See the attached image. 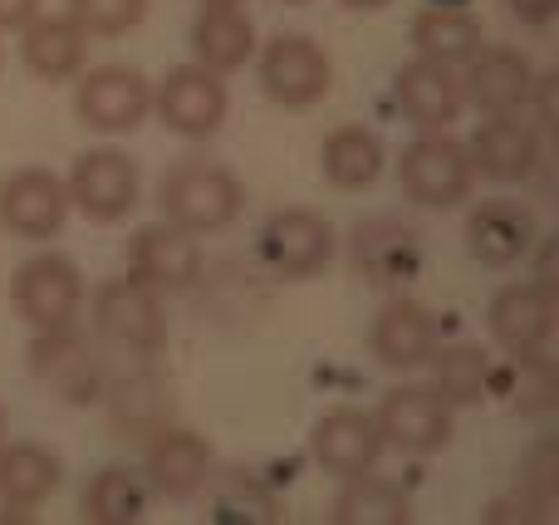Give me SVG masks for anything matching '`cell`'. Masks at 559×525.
Segmentation results:
<instances>
[{
    "mask_svg": "<svg viewBox=\"0 0 559 525\" xmlns=\"http://www.w3.org/2000/svg\"><path fill=\"white\" fill-rule=\"evenodd\" d=\"M157 206H163V222L182 226V231H192V236H206L241 216L246 192L231 167L192 157V163H177L163 172V182H157Z\"/></svg>",
    "mask_w": 559,
    "mask_h": 525,
    "instance_id": "cell-1",
    "label": "cell"
},
{
    "mask_svg": "<svg viewBox=\"0 0 559 525\" xmlns=\"http://www.w3.org/2000/svg\"><path fill=\"white\" fill-rule=\"evenodd\" d=\"M397 182H403L407 202L427 206V212H452V206H462L472 196L476 167H472L466 143H456V138H447L437 128V133H423L417 143L403 147Z\"/></svg>",
    "mask_w": 559,
    "mask_h": 525,
    "instance_id": "cell-2",
    "label": "cell"
},
{
    "mask_svg": "<svg viewBox=\"0 0 559 525\" xmlns=\"http://www.w3.org/2000/svg\"><path fill=\"white\" fill-rule=\"evenodd\" d=\"M94 330L104 334L114 349L128 354H157L167 344V314H163V295L138 275H118L104 281L94 295Z\"/></svg>",
    "mask_w": 559,
    "mask_h": 525,
    "instance_id": "cell-3",
    "label": "cell"
},
{
    "mask_svg": "<svg viewBox=\"0 0 559 525\" xmlns=\"http://www.w3.org/2000/svg\"><path fill=\"white\" fill-rule=\"evenodd\" d=\"M153 114L167 133L202 143V138L222 133L226 114H231V98H226L222 74H212V69H202V64H177V69H167V79L153 88Z\"/></svg>",
    "mask_w": 559,
    "mask_h": 525,
    "instance_id": "cell-4",
    "label": "cell"
},
{
    "mask_svg": "<svg viewBox=\"0 0 559 525\" xmlns=\"http://www.w3.org/2000/svg\"><path fill=\"white\" fill-rule=\"evenodd\" d=\"M79 88H74V114L84 128L94 133H133L147 114H153V84L128 64H98V69H79Z\"/></svg>",
    "mask_w": 559,
    "mask_h": 525,
    "instance_id": "cell-5",
    "label": "cell"
},
{
    "mask_svg": "<svg viewBox=\"0 0 559 525\" xmlns=\"http://www.w3.org/2000/svg\"><path fill=\"white\" fill-rule=\"evenodd\" d=\"M373 422L383 448L407 452V457H427V452H442L452 442V403L437 389H423V383L388 389Z\"/></svg>",
    "mask_w": 559,
    "mask_h": 525,
    "instance_id": "cell-6",
    "label": "cell"
},
{
    "mask_svg": "<svg viewBox=\"0 0 559 525\" xmlns=\"http://www.w3.org/2000/svg\"><path fill=\"white\" fill-rule=\"evenodd\" d=\"M69 206L88 216V222H123L138 206V192H143V177H138V163L118 147H88V153L74 157V172L64 182Z\"/></svg>",
    "mask_w": 559,
    "mask_h": 525,
    "instance_id": "cell-7",
    "label": "cell"
},
{
    "mask_svg": "<svg viewBox=\"0 0 559 525\" xmlns=\"http://www.w3.org/2000/svg\"><path fill=\"white\" fill-rule=\"evenodd\" d=\"M261 88L280 108H309L334 88V64L309 35H275L261 49Z\"/></svg>",
    "mask_w": 559,
    "mask_h": 525,
    "instance_id": "cell-8",
    "label": "cell"
},
{
    "mask_svg": "<svg viewBox=\"0 0 559 525\" xmlns=\"http://www.w3.org/2000/svg\"><path fill=\"white\" fill-rule=\"evenodd\" d=\"M29 369L64 403H104L108 373H104V363H98V354L79 339L74 324H64V330H39L35 349H29Z\"/></svg>",
    "mask_w": 559,
    "mask_h": 525,
    "instance_id": "cell-9",
    "label": "cell"
},
{
    "mask_svg": "<svg viewBox=\"0 0 559 525\" xmlns=\"http://www.w3.org/2000/svg\"><path fill=\"white\" fill-rule=\"evenodd\" d=\"M15 310L25 314V324L35 334L79 324L84 281H79L74 261H64V255H29L15 275Z\"/></svg>",
    "mask_w": 559,
    "mask_h": 525,
    "instance_id": "cell-10",
    "label": "cell"
},
{
    "mask_svg": "<svg viewBox=\"0 0 559 525\" xmlns=\"http://www.w3.org/2000/svg\"><path fill=\"white\" fill-rule=\"evenodd\" d=\"M69 222V192L64 177L49 167H20L0 182V226L20 241H49Z\"/></svg>",
    "mask_w": 559,
    "mask_h": 525,
    "instance_id": "cell-11",
    "label": "cell"
},
{
    "mask_svg": "<svg viewBox=\"0 0 559 525\" xmlns=\"http://www.w3.org/2000/svg\"><path fill=\"white\" fill-rule=\"evenodd\" d=\"M261 255L285 281H309V275L329 271V261H334V226L319 212L285 206L261 226Z\"/></svg>",
    "mask_w": 559,
    "mask_h": 525,
    "instance_id": "cell-12",
    "label": "cell"
},
{
    "mask_svg": "<svg viewBox=\"0 0 559 525\" xmlns=\"http://www.w3.org/2000/svg\"><path fill=\"white\" fill-rule=\"evenodd\" d=\"M128 265L138 281H147L157 295H182L202 281V246L192 231L173 222H153L133 236L128 246Z\"/></svg>",
    "mask_w": 559,
    "mask_h": 525,
    "instance_id": "cell-13",
    "label": "cell"
},
{
    "mask_svg": "<svg viewBox=\"0 0 559 525\" xmlns=\"http://www.w3.org/2000/svg\"><path fill=\"white\" fill-rule=\"evenodd\" d=\"M462 88L481 114H521L535 94V64L511 45H481L462 64Z\"/></svg>",
    "mask_w": 559,
    "mask_h": 525,
    "instance_id": "cell-14",
    "label": "cell"
},
{
    "mask_svg": "<svg viewBox=\"0 0 559 525\" xmlns=\"http://www.w3.org/2000/svg\"><path fill=\"white\" fill-rule=\"evenodd\" d=\"M143 481L167 501H187L212 481V448L187 428H157L143 452Z\"/></svg>",
    "mask_w": 559,
    "mask_h": 525,
    "instance_id": "cell-15",
    "label": "cell"
},
{
    "mask_svg": "<svg viewBox=\"0 0 559 525\" xmlns=\"http://www.w3.org/2000/svg\"><path fill=\"white\" fill-rule=\"evenodd\" d=\"M535 236H540V226H535V212L525 202L496 196V202L472 206V216H466V251H472V261L491 265V271L525 261Z\"/></svg>",
    "mask_w": 559,
    "mask_h": 525,
    "instance_id": "cell-16",
    "label": "cell"
},
{
    "mask_svg": "<svg viewBox=\"0 0 559 525\" xmlns=\"http://www.w3.org/2000/svg\"><path fill=\"white\" fill-rule=\"evenodd\" d=\"M397 104L413 118L423 133H437V128L456 123L466 108V88H462V69L442 64V59L417 55L413 64L397 69Z\"/></svg>",
    "mask_w": 559,
    "mask_h": 525,
    "instance_id": "cell-17",
    "label": "cell"
},
{
    "mask_svg": "<svg viewBox=\"0 0 559 525\" xmlns=\"http://www.w3.org/2000/svg\"><path fill=\"white\" fill-rule=\"evenodd\" d=\"M309 452L324 472L334 477H358V472H373L383 457V438H378L373 413L364 408H334L314 422L309 432Z\"/></svg>",
    "mask_w": 559,
    "mask_h": 525,
    "instance_id": "cell-18",
    "label": "cell"
},
{
    "mask_svg": "<svg viewBox=\"0 0 559 525\" xmlns=\"http://www.w3.org/2000/svg\"><path fill=\"white\" fill-rule=\"evenodd\" d=\"M486 324H491V339L511 354L545 349V339L555 334V285L550 281L506 285V290L491 300Z\"/></svg>",
    "mask_w": 559,
    "mask_h": 525,
    "instance_id": "cell-19",
    "label": "cell"
},
{
    "mask_svg": "<svg viewBox=\"0 0 559 525\" xmlns=\"http://www.w3.org/2000/svg\"><path fill=\"white\" fill-rule=\"evenodd\" d=\"M472 167L491 182H525L540 167V133L515 114H491L472 138Z\"/></svg>",
    "mask_w": 559,
    "mask_h": 525,
    "instance_id": "cell-20",
    "label": "cell"
},
{
    "mask_svg": "<svg viewBox=\"0 0 559 525\" xmlns=\"http://www.w3.org/2000/svg\"><path fill=\"white\" fill-rule=\"evenodd\" d=\"M368 344H373V359L393 373L427 369V359H432V349H437V320L417 300H393L373 320Z\"/></svg>",
    "mask_w": 559,
    "mask_h": 525,
    "instance_id": "cell-21",
    "label": "cell"
},
{
    "mask_svg": "<svg viewBox=\"0 0 559 525\" xmlns=\"http://www.w3.org/2000/svg\"><path fill=\"white\" fill-rule=\"evenodd\" d=\"M20 59L35 79H74L88 59V29L74 15H35L20 25Z\"/></svg>",
    "mask_w": 559,
    "mask_h": 525,
    "instance_id": "cell-22",
    "label": "cell"
},
{
    "mask_svg": "<svg viewBox=\"0 0 559 525\" xmlns=\"http://www.w3.org/2000/svg\"><path fill=\"white\" fill-rule=\"evenodd\" d=\"M64 481V462L39 442H10L0 448V506L25 516V511L45 506Z\"/></svg>",
    "mask_w": 559,
    "mask_h": 525,
    "instance_id": "cell-23",
    "label": "cell"
},
{
    "mask_svg": "<svg viewBox=\"0 0 559 525\" xmlns=\"http://www.w3.org/2000/svg\"><path fill=\"white\" fill-rule=\"evenodd\" d=\"M192 55L212 74H231L255 55V25L241 5H202L192 20Z\"/></svg>",
    "mask_w": 559,
    "mask_h": 525,
    "instance_id": "cell-24",
    "label": "cell"
},
{
    "mask_svg": "<svg viewBox=\"0 0 559 525\" xmlns=\"http://www.w3.org/2000/svg\"><path fill=\"white\" fill-rule=\"evenodd\" d=\"M383 143H378V133H368V128L348 123V128H334V133L319 143V172H324L329 187H338V192H364V187H373L378 177H383Z\"/></svg>",
    "mask_w": 559,
    "mask_h": 525,
    "instance_id": "cell-25",
    "label": "cell"
},
{
    "mask_svg": "<svg viewBox=\"0 0 559 525\" xmlns=\"http://www.w3.org/2000/svg\"><path fill=\"white\" fill-rule=\"evenodd\" d=\"M354 265L368 275L373 285H393V281H407L417 271V236L407 226L388 222H364L354 236Z\"/></svg>",
    "mask_w": 559,
    "mask_h": 525,
    "instance_id": "cell-26",
    "label": "cell"
},
{
    "mask_svg": "<svg viewBox=\"0 0 559 525\" xmlns=\"http://www.w3.org/2000/svg\"><path fill=\"white\" fill-rule=\"evenodd\" d=\"M413 521V497L397 481L358 472L344 477V491L334 497V525H407Z\"/></svg>",
    "mask_w": 559,
    "mask_h": 525,
    "instance_id": "cell-27",
    "label": "cell"
},
{
    "mask_svg": "<svg viewBox=\"0 0 559 525\" xmlns=\"http://www.w3.org/2000/svg\"><path fill=\"white\" fill-rule=\"evenodd\" d=\"M88 525H138L147 516V481L133 467H104L79 497Z\"/></svg>",
    "mask_w": 559,
    "mask_h": 525,
    "instance_id": "cell-28",
    "label": "cell"
},
{
    "mask_svg": "<svg viewBox=\"0 0 559 525\" xmlns=\"http://www.w3.org/2000/svg\"><path fill=\"white\" fill-rule=\"evenodd\" d=\"M413 45L417 55L462 69L481 49V25H476V15L466 5H427L413 20Z\"/></svg>",
    "mask_w": 559,
    "mask_h": 525,
    "instance_id": "cell-29",
    "label": "cell"
},
{
    "mask_svg": "<svg viewBox=\"0 0 559 525\" xmlns=\"http://www.w3.org/2000/svg\"><path fill=\"white\" fill-rule=\"evenodd\" d=\"M432 389L442 393L452 408H466V403H481L486 389H491L496 369L491 354L481 344H447V349H432Z\"/></svg>",
    "mask_w": 559,
    "mask_h": 525,
    "instance_id": "cell-30",
    "label": "cell"
},
{
    "mask_svg": "<svg viewBox=\"0 0 559 525\" xmlns=\"http://www.w3.org/2000/svg\"><path fill=\"white\" fill-rule=\"evenodd\" d=\"M108 413H114V428L118 438H153L157 428L167 422V389L157 379H133V383H118V389H104Z\"/></svg>",
    "mask_w": 559,
    "mask_h": 525,
    "instance_id": "cell-31",
    "label": "cell"
},
{
    "mask_svg": "<svg viewBox=\"0 0 559 525\" xmlns=\"http://www.w3.org/2000/svg\"><path fill=\"white\" fill-rule=\"evenodd\" d=\"M212 506L216 521H231V525H275L285 511H280V497L265 481L246 477V472H226L212 491Z\"/></svg>",
    "mask_w": 559,
    "mask_h": 525,
    "instance_id": "cell-32",
    "label": "cell"
},
{
    "mask_svg": "<svg viewBox=\"0 0 559 525\" xmlns=\"http://www.w3.org/2000/svg\"><path fill=\"white\" fill-rule=\"evenodd\" d=\"M69 15L88 35H128L133 25H143L147 0H69Z\"/></svg>",
    "mask_w": 559,
    "mask_h": 525,
    "instance_id": "cell-33",
    "label": "cell"
},
{
    "mask_svg": "<svg viewBox=\"0 0 559 525\" xmlns=\"http://www.w3.org/2000/svg\"><path fill=\"white\" fill-rule=\"evenodd\" d=\"M559 457H555V448L550 442H540V448L525 457V467H521V491L525 497H535V501H545V506H555V491H559Z\"/></svg>",
    "mask_w": 559,
    "mask_h": 525,
    "instance_id": "cell-34",
    "label": "cell"
},
{
    "mask_svg": "<svg viewBox=\"0 0 559 525\" xmlns=\"http://www.w3.org/2000/svg\"><path fill=\"white\" fill-rule=\"evenodd\" d=\"M506 10H511L521 25H550L559 15V0H506Z\"/></svg>",
    "mask_w": 559,
    "mask_h": 525,
    "instance_id": "cell-35",
    "label": "cell"
},
{
    "mask_svg": "<svg viewBox=\"0 0 559 525\" xmlns=\"http://www.w3.org/2000/svg\"><path fill=\"white\" fill-rule=\"evenodd\" d=\"M39 15V0H0V29H20Z\"/></svg>",
    "mask_w": 559,
    "mask_h": 525,
    "instance_id": "cell-36",
    "label": "cell"
},
{
    "mask_svg": "<svg viewBox=\"0 0 559 525\" xmlns=\"http://www.w3.org/2000/svg\"><path fill=\"white\" fill-rule=\"evenodd\" d=\"M338 5H348V10H383L388 0H338Z\"/></svg>",
    "mask_w": 559,
    "mask_h": 525,
    "instance_id": "cell-37",
    "label": "cell"
},
{
    "mask_svg": "<svg viewBox=\"0 0 559 525\" xmlns=\"http://www.w3.org/2000/svg\"><path fill=\"white\" fill-rule=\"evenodd\" d=\"M427 5H472V0H427Z\"/></svg>",
    "mask_w": 559,
    "mask_h": 525,
    "instance_id": "cell-38",
    "label": "cell"
},
{
    "mask_svg": "<svg viewBox=\"0 0 559 525\" xmlns=\"http://www.w3.org/2000/svg\"><path fill=\"white\" fill-rule=\"evenodd\" d=\"M202 5H241V0H202Z\"/></svg>",
    "mask_w": 559,
    "mask_h": 525,
    "instance_id": "cell-39",
    "label": "cell"
},
{
    "mask_svg": "<svg viewBox=\"0 0 559 525\" xmlns=\"http://www.w3.org/2000/svg\"><path fill=\"white\" fill-rule=\"evenodd\" d=\"M0 442H5V408H0Z\"/></svg>",
    "mask_w": 559,
    "mask_h": 525,
    "instance_id": "cell-40",
    "label": "cell"
},
{
    "mask_svg": "<svg viewBox=\"0 0 559 525\" xmlns=\"http://www.w3.org/2000/svg\"><path fill=\"white\" fill-rule=\"evenodd\" d=\"M285 5H305V0H285Z\"/></svg>",
    "mask_w": 559,
    "mask_h": 525,
    "instance_id": "cell-41",
    "label": "cell"
}]
</instances>
